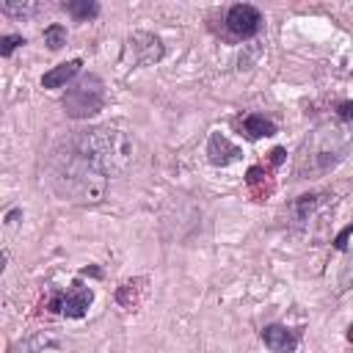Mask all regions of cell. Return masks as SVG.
Listing matches in <instances>:
<instances>
[{
	"mask_svg": "<svg viewBox=\"0 0 353 353\" xmlns=\"http://www.w3.org/2000/svg\"><path fill=\"white\" fill-rule=\"evenodd\" d=\"M108 174L69 138H63L47 157V182L63 201L99 204L108 193Z\"/></svg>",
	"mask_w": 353,
	"mask_h": 353,
	"instance_id": "obj_1",
	"label": "cell"
},
{
	"mask_svg": "<svg viewBox=\"0 0 353 353\" xmlns=\"http://www.w3.org/2000/svg\"><path fill=\"white\" fill-rule=\"evenodd\" d=\"M353 146V132L342 124H317L306 141L298 149L295 157V174L298 179H312V176H323L328 174Z\"/></svg>",
	"mask_w": 353,
	"mask_h": 353,
	"instance_id": "obj_2",
	"label": "cell"
},
{
	"mask_svg": "<svg viewBox=\"0 0 353 353\" xmlns=\"http://www.w3.org/2000/svg\"><path fill=\"white\" fill-rule=\"evenodd\" d=\"M72 141L94 160L99 163V168L108 176H119L121 171H127V165L132 163V141L127 132L116 130V127H91V130H80L72 132Z\"/></svg>",
	"mask_w": 353,
	"mask_h": 353,
	"instance_id": "obj_3",
	"label": "cell"
},
{
	"mask_svg": "<svg viewBox=\"0 0 353 353\" xmlns=\"http://www.w3.org/2000/svg\"><path fill=\"white\" fill-rule=\"evenodd\" d=\"M61 105H63V113L69 119H91V116H97L105 108V83H102V77L91 74V72L83 74L80 80H74L66 88Z\"/></svg>",
	"mask_w": 353,
	"mask_h": 353,
	"instance_id": "obj_4",
	"label": "cell"
},
{
	"mask_svg": "<svg viewBox=\"0 0 353 353\" xmlns=\"http://www.w3.org/2000/svg\"><path fill=\"white\" fill-rule=\"evenodd\" d=\"M94 303V290L91 287H85L80 279L77 281H72L63 292H55L52 295V301H50V309L52 312H58V314H63V317H83L85 312H88V306Z\"/></svg>",
	"mask_w": 353,
	"mask_h": 353,
	"instance_id": "obj_5",
	"label": "cell"
},
{
	"mask_svg": "<svg viewBox=\"0 0 353 353\" xmlns=\"http://www.w3.org/2000/svg\"><path fill=\"white\" fill-rule=\"evenodd\" d=\"M262 28V14L256 6L251 3H237L226 11V30L234 36V39H251L256 36Z\"/></svg>",
	"mask_w": 353,
	"mask_h": 353,
	"instance_id": "obj_6",
	"label": "cell"
},
{
	"mask_svg": "<svg viewBox=\"0 0 353 353\" xmlns=\"http://www.w3.org/2000/svg\"><path fill=\"white\" fill-rule=\"evenodd\" d=\"M127 55L132 58V66H149V63H157L165 55V47L154 33L138 30L127 39Z\"/></svg>",
	"mask_w": 353,
	"mask_h": 353,
	"instance_id": "obj_7",
	"label": "cell"
},
{
	"mask_svg": "<svg viewBox=\"0 0 353 353\" xmlns=\"http://www.w3.org/2000/svg\"><path fill=\"white\" fill-rule=\"evenodd\" d=\"M11 353H72V345L52 331H39L14 342Z\"/></svg>",
	"mask_w": 353,
	"mask_h": 353,
	"instance_id": "obj_8",
	"label": "cell"
},
{
	"mask_svg": "<svg viewBox=\"0 0 353 353\" xmlns=\"http://www.w3.org/2000/svg\"><path fill=\"white\" fill-rule=\"evenodd\" d=\"M262 342L270 353H295V347L301 345V331L273 323L262 328Z\"/></svg>",
	"mask_w": 353,
	"mask_h": 353,
	"instance_id": "obj_9",
	"label": "cell"
},
{
	"mask_svg": "<svg viewBox=\"0 0 353 353\" xmlns=\"http://www.w3.org/2000/svg\"><path fill=\"white\" fill-rule=\"evenodd\" d=\"M240 157H243V152H240L226 135H221V132H212V135H210V141H207V160H210L212 165L226 168V165L237 163Z\"/></svg>",
	"mask_w": 353,
	"mask_h": 353,
	"instance_id": "obj_10",
	"label": "cell"
},
{
	"mask_svg": "<svg viewBox=\"0 0 353 353\" xmlns=\"http://www.w3.org/2000/svg\"><path fill=\"white\" fill-rule=\"evenodd\" d=\"M334 245L345 254L342 270H339V290H350V287H353V223H350L342 234H336Z\"/></svg>",
	"mask_w": 353,
	"mask_h": 353,
	"instance_id": "obj_11",
	"label": "cell"
},
{
	"mask_svg": "<svg viewBox=\"0 0 353 353\" xmlns=\"http://www.w3.org/2000/svg\"><path fill=\"white\" fill-rule=\"evenodd\" d=\"M80 66H83L80 58H72V61H66V63H58V66H52L50 72H44L41 85H44V88H63V85L80 72Z\"/></svg>",
	"mask_w": 353,
	"mask_h": 353,
	"instance_id": "obj_12",
	"label": "cell"
},
{
	"mask_svg": "<svg viewBox=\"0 0 353 353\" xmlns=\"http://www.w3.org/2000/svg\"><path fill=\"white\" fill-rule=\"evenodd\" d=\"M245 185H248V193L256 199V201H265L270 193H273V179L270 174L262 168V165H251L245 171Z\"/></svg>",
	"mask_w": 353,
	"mask_h": 353,
	"instance_id": "obj_13",
	"label": "cell"
},
{
	"mask_svg": "<svg viewBox=\"0 0 353 353\" xmlns=\"http://www.w3.org/2000/svg\"><path fill=\"white\" fill-rule=\"evenodd\" d=\"M240 130H243V135L251 138V141L276 135V124H273L270 119H265L262 113H248V116L240 121Z\"/></svg>",
	"mask_w": 353,
	"mask_h": 353,
	"instance_id": "obj_14",
	"label": "cell"
},
{
	"mask_svg": "<svg viewBox=\"0 0 353 353\" xmlns=\"http://www.w3.org/2000/svg\"><path fill=\"white\" fill-rule=\"evenodd\" d=\"M328 199H334V196H328V193H303V196H298V199L292 201V215H295V221H298V223L309 221V215H314Z\"/></svg>",
	"mask_w": 353,
	"mask_h": 353,
	"instance_id": "obj_15",
	"label": "cell"
},
{
	"mask_svg": "<svg viewBox=\"0 0 353 353\" xmlns=\"http://www.w3.org/2000/svg\"><path fill=\"white\" fill-rule=\"evenodd\" d=\"M61 8H63L66 14H72L77 22L94 19V17L99 14V3H94V0H69V3H63Z\"/></svg>",
	"mask_w": 353,
	"mask_h": 353,
	"instance_id": "obj_16",
	"label": "cell"
},
{
	"mask_svg": "<svg viewBox=\"0 0 353 353\" xmlns=\"http://www.w3.org/2000/svg\"><path fill=\"white\" fill-rule=\"evenodd\" d=\"M0 8H3V14H8V17H19V19H28V17H33V14L41 11L39 3H3Z\"/></svg>",
	"mask_w": 353,
	"mask_h": 353,
	"instance_id": "obj_17",
	"label": "cell"
},
{
	"mask_svg": "<svg viewBox=\"0 0 353 353\" xmlns=\"http://www.w3.org/2000/svg\"><path fill=\"white\" fill-rule=\"evenodd\" d=\"M44 44L50 50H61L66 44V28L63 25H47L44 28Z\"/></svg>",
	"mask_w": 353,
	"mask_h": 353,
	"instance_id": "obj_18",
	"label": "cell"
},
{
	"mask_svg": "<svg viewBox=\"0 0 353 353\" xmlns=\"http://www.w3.org/2000/svg\"><path fill=\"white\" fill-rule=\"evenodd\" d=\"M22 44H25L22 36H3V39H0V55L8 58V55H11L17 47H22Z\"/></svg>",
	"mask_w": 353,
	"mask_h": 353,
	"instance_id": "obj_19",
	"label": "cell"
},
{
	"mask_svg": "<svg viewBox=\"0 0 353 353\" xmlns=\"http://www.w3.org/2000/svg\"><path fill=\"white\" fill-rule=\"evenodd\" d=\"M336 116H339L342 121H350V119H353V102H339V105H336Z\"/></svg>",
	"mask_w": 353,
	"mask_h": 353,
	"instance_id": "obj_20",
	"label": "cell"
},
{
	"mask_svg": "<svg viewBox=\"0 0 353 353\" xmlns=\"http://www.w3.org/2000/svg\"><path fill=\"white\" fill-rule=\"evenodd\" d=\"M284 154H287V152H284L281 146H276V149L270 152V163H273V165H279V163H284Z\"/></svg>",
	"mask_w": 353,
	"mask_h": 353,
	"instance_id": "obj_21",
	"label": "cell"
},
{
	"mask_svg": "<svg viewBox=\"0 0 353 353\" xmlns=\"http://www.w3.org/2000/svg\"><path fill=\"white\" fill-rule=\"evenodd\" d=\"M347 342H350V345H353V325H350V328H347Z\"/></svg>",
	"mask_w": 353,
	"mask_h": 353,
	"instance_id": "obj_22",
	"label": "cell"
}]
</instances>
